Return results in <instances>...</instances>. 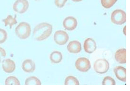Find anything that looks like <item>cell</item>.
I'll use <instances>...</instances> for the list:
<instances>
[{
    "mask_svg": "<svg viewBox=\"0 0 130 91\" xmlns=\"http://www.w3.org/2000/svg\"><path fill=\"white\" fill-rule=\"evenodd\" d=\"M73 2H80L83 0H72Z\"/></svg>",
    "mask_w": 130,
    "mask_h": 91,
    "instance_id": "obj_25",
    "label": "cell"
},
{
    "mask_svg": "<svg viewBox=\"0 0 130 91\" xmlns=\"http://www.w3.org/2000/svg\"><path fill=\"white\" fill-rule=\"evenodd\" d=\"M6 85H20L19 80L14 76H10L6 78L5 82Z\"/></svg>",
    "mask_w": 130,
    "mask_h": 91,
    "instance_id": "obj_18",
    "label": "cell"
},
{
    "mask_svg": "<svg viewBox=\"0 0 130 91\" xmlns=\"http://www.w3.org/2000/svg\"><path fill=\"white\" fill-rule=\"evenodd\" d=\"M22 69L26 72H33L35 70V62L31 59H27L23 61L22 64Z\"/></svg>",
    "mask_w": 130,
    "mask_h": 91,
    "instance_id": "obj_13",
    "label": "cell"
},
{
    "mask_svg": "<svg viewBox=\"0 0 130 91\" xmlns=\"http://www.w3.org/2000/svg\"><path fill=\"white\" fill-rule=\"evenodd\" d=\"M103 85H115L116 82L115 80L111 77L107 76L103 79L102 82Z\"/></svg>",
    "mask_w": 130,
    "mask_h": 91,
    "instance_id": "obj_21",
    "label": "cell"
},
{
    "mask_svg": "<svg viewBox=\"0 0 130 91\" xmlns=\"http://www.w3.org/2000/svg\"><path fill=\"white\" fill-rule=\"evenodd\" d=\"M15 32L16 34L20 39H26L31 34V26L28 23L21 22L16 27Z\"/></svg>",
    "mask_w": 130,
    "mask_h": 91,
    "instance_id": "obj_2",
    "label": "cell"
},
{
    "mask_svg": "<svg viewBox=\"0 0 130 91\" xmlns=\"http://www.w3.org/2000/svg\"><path fill=\"white\" fill-rule=\"evenodd\" d=\"M53 32V26L47 23L39 24L33 32V37L38 41H42L48 38Z\"/></svg>",
    "mask_w": 130,
    "mask_h": 91,
    "instance_id": "obj_1",
    "label": "cell"
},
{
    "mask_svg": "<svg viewBox=\"0 0 130 91\" xmlns=\"http://www.w3.org/2000/svg\"><path fill=\"white\" fill-rule=\"evenodd\" d=\"M93 67L97 73L103 74L109 70V64L106 59H100L95 61Z\"/></svg>",
    "mask_w": 130,
    "mask_h": 91,
    "instance_id": "obj_4",
    "label": "cell"
},
{
    "mask_svg": "<svg viewBox=\"0 0 130 91\" xmlns=\"http://www.w3.org/2000/svg\"><path fill=\"white\" fill-rule=\"evenodd\" d=\"M50 58L52 63L59 64L62 60V55L60 52L54 51L51 54Z\"/></svg>",
    "mask_w": 130,
    "mask_h": 91,
    "instance_id": "obj_15",
    "label": "cell"
},
{
    "mask_svg": "<svg viewBox=\"0 0 130 91\" xmlns=\"http://www.w3.org/2000/svg\"><path fill=\"white\" fill-rule=\"evenodd\" d=\"M7 38V33L4 29L0 28V44L3 43Z\"/></svg>",
    "mask_w": 130,
    "mask_h": 91,
    "instance_id": "obj_22",
    "label": "cell"
},
{
    "mask_svg": "<svg viewBox=\"0 0 130 91\" xmlns=\"http://www.w3.org/2000/svg\"><path fill=\"white\" fill-rule=\"evenodd\" d=\"M126 50L125 49H120L117 51L115 54V58L120 64H124L126 63Z\"/></svg>",
    "mask_w": 130,
    "mask_h": 91,
    "instance_id": "obj_14",
    "label": "cell"
},
{
    "mask_svg": "<svg viewBox=\"0 0 130 91\" xmlns=\"http://www.w3.org/2000/svg\"><path fill=\"white\" fill-rule=\"evenodd\" d=\"M84 51L86 53H93L97 48L95 41L91 38L86 39L84 41Z\"/></svg>",
    "mask_w": 130,
    "mask_h": 91,
    "instance_id": "obj_9",
    "label": "cell"
},
{
    "mask_svg": "<svg viewBox=\"0 0 130 91\" xmlns=\"http://www.w3.org/2000/svg\"><path fill=\"white\" fill-rule=\"evenodd\" d=\"M16 17H13L12 15H8L6 18L3 20V21L5 23V26H6L7 25H9L10 28L11 29L13 25L17 24V21L16 19Z\"/></svg>",
    "mask_w": 130,
    "mask_h": 91,
    "instance_id": "obj_16",
    "label": "cell"
},
{
    "mask_svg": "<svg viewBox=\"0 0 130 91\" xmlns=\"http://www.w3.org/2000/svg\"><path fill=\"white\" fill-rule=\"evenodd\" d=\"M35 1H40V0H35Z\"/></svg>",
    "mask_w": 130,
    "mask_h": 91,
    "instance_id": "obj_26",
    "label": "cell"
},
{
    "mask_svg": "<svg viewBox=\"0 0 130 91\" xmlns=\"http://www.w3.org/2000/svg\"><path fill=\"white\" fill-rule=\"evenodd\" d=\"M67 0H55V4L59 8L63 7Z\"/></svg>",
    "mask_w": 130,
    "mask_h": 91,
    "instance_id": "obj_23",
    "label": "cell"
},
{
    "mask_svg": "<svg viewBox=\"0 0 130 91\" xmlns=\"http://www.w3.org/2000/svg\"><path fill=\"white\" fill-rule=\"evenodd\" d=\"M6 56V53L4 49L0 47V63L3 61L5 57Z\"/></svg>",
    "mask_w": 130,
    "mask_h": 91,
    "instance_id": "obj_24",
    "label": "cell"
},
{
    "mask_svg": "<svg viewBox=\"0 0 130 91\" xmlns=\"http://www.w3.org/2000/svg\"><path fill=\"white\" fill-rule=\"evenodd\" d=\"M29 6L27 0H17L13 5V9L16 12L23 13L27 11Z\"/></svg>",
    "mask_w": 130,
    "mask_h": 91,
    "instance_id": "obj_7",
    "label": "cell"
},
{
    "mask_svg": "<svg viewBox=\"0 0 130 91\" xmlns=\"http://www.w3.org/2000/svg\"><path fill=\"white\" fill-rule=\"evenodd\" d=\"M111 21L112 23L117 25H122L126 22L125 12L122 10H116L113 11L111 15Z\"/></svg>",
    "mask_w": 130,
    "mask_h": 91,
    "instance_id": "obj_3",
    "label": "cell"
},
{
    "mask_svg": "<svg viewBox=\"0 0 130 91\" xmlns=\"http://www.w3.org/2000/svg\"><path fill=\"white\" fill-rule=\"evenodd\" d=\"M2 67L5 72L11 73L13 72L15 70V63L11 59H7L3 62Z\"/></svg>",
    "mask_w": 130,
    "mask_h": 91,
    "instance_id": "obj_10",
    "label": "cell"
},
{
    "mask_svg": "<svg viewBox=\"0 0 130 91\" xmlns=\"http://www.w3.org/2000/svg\"><path fill=\"white\" fill-rule=\"evenodd\" d=\"M75 67L78 70L81 72H88L91 69V65L89 60L85 57L78 58L75 62Z\"/></svg>",
    "mask_w": 130,
    "mask_h": 91,
    "instance_id": "obj_5",
    "label": "cell"
},
{
    "mask_svg": "<svg viewBox=\"0 0 130 91\" xmlns=\"http://www.w3.org/2000/svg\"><path fill=\"white\" fill-rule=\"evenodd\" d=\"M25 84L26 85H29V84L41 85L42 84V83L40 80H39L38 78L35 76H31L26 79Z\"/></svg>",
    "mask_w": 130,
    "mask_h": 91,
    "instance_id": "obj_17",
    "label": "cell"
},
{
    "mask_svg": "<svg viewBox=\"0 0 130 91\" xmlns=\"http://www.w3.org/2000/svg\"><path fill=\"white\" fill-rule=\"evenodd\" d=\"M113 71L115 76L118 79L124 82H126V69L122 66H117L114 69Z\"/></svg>",
    "mask_w": 130,
    "mask_h": 91,
    "instance_id": "obj_12",
    "label": "cell"
},
{
    "mask_svg": "<svg viewBox=\"0 0 130 91\" xmlns=\"http://www.w3.org/2000/svg\"><path fill=\"white\" fill-rule=\"evenodd\" d=\"M77 21L76 19L72 16H69L66 18L63 22V25L66 30L73 31L76 29L77 26Z\"/></svg>",
    "mask_w": 130,
    "mask_h": 91,
    "instance_id": "obj_8",
    "label": "cell"
},
{
    "mask_svg": "<svg viewBox=\"0 0 130 91\" xmlns=\"http://www.w3.org/2000/svg\"><path fill=\"white\" fill-rule=\"evenodd\" d=\"M67 49L70 53H79L82 50L81 44L78 41H71L67 46Z\"/></svg>",
    "mask_w": 130,
    "mask_h": 91,
    "instance_id": "obj_11",
    "label": "cell"
},
{
    "mask_svg": "<svg viewBox=\"0 0 130 91\" xmlns=\"http://www.w3.org/2000/svg\"><path fill=\"white\" fill-rule=\"evenodd\" d=\"M117 0H101V4L103 7L109 9L111 7Z\"/></svg>",
    "mask_w": 130,
    "mask_h": 91,
    "instance_id": "obj_20",
    "label": "cell"
},
{
    "mask_svg": "<svg viewBox=\"0 0 130 91\" xmlns=\"http://www.w3.org/2000/svg\"><path fill=\"white\" fill-rule=\"evenodd\" d=\"M69 35L65 31L59 30L56 31L54 35V40L60 46L65 44L69 40Z\"/></svg>",
    "mask_w": 130,
    "mask_h": 91,
    "instance_id": "obj_6",
    "label": "cell"
},
{
    "mask_svg": "<svg viewBox=\"0 0 130 91\" xmlns=\"http://www.w3.org/2000/svg\"><path fill=\"white\" fill-rule=\"evenodd\" d=\"M64 84L69 85V84H75V85H79L80 83L79 81L76 77L73 76H69L65 79Z\"/></svg>",
    "mask_w": 130,
    "mask_h": 91,
    "instance_id": "obj_19",
    "label": "cell"
}]
</instances>
